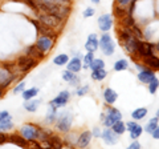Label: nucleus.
Listing matches in <instances>:
<instances>
[{"mask_svg":"<svg viewBox=\"0 0 159 149\" xmlns=\"http://www.w3.org/2000/svg\"><path fill=\"white\" fill-rule=\"evenodd\" d=\"M56 129L58 132H62V133H68L72 128V124H73V115L70 112H61L57 115L56 121Z\"/></svg>","mask_w":159,"mask_h":149,"instance_id":"nucleus-1","label":"nucleus"},{"mask_svg":"<svg viewBox=\"0 0 159 149\" xmlns=\"http://www.w3.org/2000/svg\"><path fill=\"white\" fill-rule=\"evenodd\" d=\"M36 16L40 23L49 28H52V29H57L64 23V20H61L60 17L54 16V15H51V13H47V12H36Z\"/></svg>","mask_w":159,"mask_h":149,"instance_id":"nucleus-2","label":"nucleus"},{"mask_svg":"<svg viewBox=\"0 0 159 149\" xmlns=\"http://www.w3.org/2000/svg\"><path fill=\"white\" fill-rule=\"evenodd\" d=\"M40 129H41V127L34 125V124H25V125L20 128V135L25 138L28 142H33L39 140Z\"/></svg>","mask_w":159,"mask_h":149,"instance_id":"nucleus-3","label":"nucleus"},{"mask_svg":"<svg viewBox=\"0 0 159 149\" xmlns=\"http://www.w3.org/2000/svg\"><path fill=\"white\" fill-rule=\"evenodd\" d=\"M39 60H36V59H33L31 56H28V55H21V56L17 57L16 60V68H19V71L21 73H27L29 72L32 68H34L37 65Z\"/></svg>","mask_w":159,"mask_h":149,"instance_id":"nucleus-4","label":"nucleus"},{"mask_svg":"<svg viewBox=\"0 0 159 149\" xmlns=\"http://www.w3.org/2000/svg\"><path fill=\"white\" fill-rule=\"evenodd\" d=\"M103 113H105V115H103L102 124L106 128H111V125L114 123H117L118 120H121V118H122V113L119 112L117 108H114V107H107L106 111Z\"/></svg>","mask_w":159,"mask_h":149,"instance_id":"nucleus-5","label":"nucleus"},{"mask_svg":"<svg viewBox=\"0 0 159 149\" xmlns=\"http://www.w3.org/2000/svg\"><path fill=\"white\" fill-rule=\"evenodd\" d=\"M98 47H101V51L103 52V55H106V56H111L116 51V43L113 41V39L110 35H107L106 32L101 35V39H98Z\"/></svg>","mask_w":159,"mask_h":149,"instance_id":"nucleus-6","label":"nucleus"},{"mask_svg":"<svg viewBox=\"0 0 159 149\" xmlns=\"http://www.w3.org/2000/svg\"><path fill=\"white\" fill-rule=\"evenodd\" d=\"M34 46L39 51H41L43 53H48L52 51V48L54 46V39L51 37V36H45V35H40L37 37L36 43H34Z\"/></svg>","mask_w":159,"mask_h":149,"instance_id":"nucleus-7","label":"nucleus"},{"mask_svg":"<svg viewBox=\"0 0 159 149\" xmlns=\"http://www.w3.org/2000/svg\"><path fill=\"white\" fill-rule=\"evenodd\" d=\"M16 79H17V76L15 72L8 71V69L3 68V67L0 68V87L3 89H7Z\"/></svg>","mask_w":159,"mask_h":149,"instance_id":"nucleus-8","label":"nucleus"},{"mask_svg":"<svg viewBox=\"0 0 159 149\" xmlns=\"http://www.w3.org/2000/svg\"><path fill=\"white\" fill-rule=\"evenodd\" d=\"M69 100H70V92L69 91H61L56 97L53 99V100L49 101V105H52V107L58 109V108L65 107L69 103Z\"/></svg>","mask_w":159,"mask_h":149,"instance_id":"nucleus-9","label":"nucleus"},{"mask_svg":"<svg viewBox=\"0 0 159 149\" xmlns=\"http://www.w3.org/2000/svg\"><path fill=\"white\" fill-rule=\"evenodd\" d=\"M154 51H155V46L154 44H150V43H145L142 40H139L138 43V48H137V55L139 57H148V56H152Z\"/></svg>","mask_w":159,"mask_h":149,"instance_id":"nucleus-10","label":"nucleus"},{"mask_svg":"<svg viewBox=\"0 0 159 149\" xmlns=\"http://www.w3.org/2000/svg\"><path fill=\"white\" fill-rule=\"evenodd\" d=\"M31 23L33 24L34 27H36L37 32H39L40 35L51 36V37H53V39L57 37V33H58V32L56 31V29H52V28H49V27H47V26H44V24H41L39 20H36V19H31Z\"/></svg>","mask_w":159,"mask_h":149,"instance_id":"nucleus-11","label":"nucleus"},{"mask_svg":"<svg viewBox=\"0 0 159 149\" xmlns=\"http://www.w3.org/2000/svg\"><path fill=\"white\" fill-rule=\"evenodd\" d=\"M139 40H141V39L135 37L134 35H130V36H129L126 40L122 43V46H123V48L126 49V52H127L129 55L134 56V55H137V48H138Z\"/></svg>","mask_w":159,"mask_h":149,"instance_id":"nucleus-12","label":"nucleus"},{"mask_svg":"<svg viewBox=\"0 0 159 149\" xmlns=\"http://www.w3.org/2000/svg\"><path fill=\"white\" fill-rule=\"evenodd\" d=\"M125 124H126V131L130 132V138H131V140H137V138L142 135L143 128H142V125H139L135 120L127 121Z\"/></svg>","mask_w":159,"mask_h":149,"instance_id":"nucleus-13","label":"nucleus"},{"mask_svg":"<svg viewBox=\"0 0 159 149\" xmlns=\"http://www.w3.org/2000/svg\"><path fill=\"white\" fill-rule=\"evenodd\" d=\"M113 27V17L109 13H103L98 17V28L101 32H109Z\"/></svg>","mask_w":159,"mask_h":149,"instance_id":"nucleus-14","label":"nucleus"},{"mask_svg":"<svg viewBox=\"0 0 159 149\" xmlns=\"http://www.w3.org/2000/svg\"><path fill=\"white\" fill-rule=\"evenodd\" d=\"M101 137L103 138V141H105L107 145H116V144L118 142V137H119V135H117V133L114 132L111 128H106L105 131L102 132Z\"/></svg>","mask_w":159,"mask_h":149,"instance_id":"nucleus-15","label":"nucleus"},{"mask_svg":"<svg viewBox=\"0 0 159 149\" xmlns=\"http://www.w3.org/2000/svg\"><path fill=\"white\" fill-rule=\"evenodd\" d=\"M93 138V135L90 131H84L80 133V136H77V140H76V145L80 148H86L89 144H90Z\"/></svg>","mask_w":159,"mask_h":149,"instance_id":"nucleus-16","label":"nucleus"},{"mask_svg":"<svg viewBox=\"0 0 159 149\" xmlns=\"http://www.w3.org/2000/svg\"><path fill=\"white\" fill-rule=\"evenodd\" d=\"M154 77H155V71L151 68H145L138 73V80L143 84H148Z\"/></svg>","mask_w":159,"mask_h":149,"instance_id":"nucleus-17","label":"nucleus"},{"mask_svg":"<svg viewBox=\"0 0 159 149\" xmlns=\"http://www.w3.org/2000/svg\"><path fill=\"white\" fill-rule=\"evenodd\" d=\"M66 69L72 71L74 73L80 72L82 69V60H81V56H74L73 59H70L68 63H66Z\"/></svg>","mask_w":159,"mask_h":149,"instance_id":"nucleus-18","label":"nucleus"},{"mask_svg":"<svg viewBox=\"0 0 159 149\" xmlns=\"http://www.w3.org/2000/svg\"><path fill=\"white\" fill-rule=\"evenodd\" d=\"M8 142L11 144H15V145H17L20 148H27L28 147V141L24 138L21 135H17V133H12V135H8Z\"/></svg>","mask_w":159,"mask_h":149,"instance_id":"nucleus-19","label":"nucleus"},{"mask_svg":"<svg viewBox=\"0 0 159 149\" xmlns=\"http://www.w3.org/2000/svg\"><path fill=\"white\" fill-rule=\"evenodd\" d=\"M98 37H97V35L96 33H92V35H89L88 39H86V43H85V49L88 52H96L97 51V48H98Z\"/></svg>","mask_w":159,"mask_h":149,"instance_id":"nucleus-20","label":"nucleus"},{"mask_svg":"<svg viewBox=\"0 0 159 149\" xmlns=\"http://www.w3.org/2000/svg\"><path fill=\"white\" fill-rule=\"evenodd\" d=\"M117 99H118V93L114 91V89L106 88L105 91H103V100H105L107 105H113V104L117 101Z\"/></svg>","mask_w":159,"mask_h":149,"instance_id":"nucleus-21","label":"nucleus"},{"mask_svg":"<svg viewBox=\"0 0 159 149\" xmlns=\"http://www.w3.org/2000/svg\"><path fill=\"white\" fill-rule=\"evenodd\" d=\"M24 53L28 55V56H31L33 59H36V60H43L44 57H45V53H43L41 51H39V49L36 48V46H29L25 48V51H24Z\"/></svg>","mask_w":159,"mask_h":149,"instance_id":"nucleus-22","label":"nucleus"},{"mask_svg":"<svg viewBox=\"0 0 159 149\" xmlns=\"http://www.w3.org/2000/svg\"><path fill=\"white\" fill-rule=\"evenodd\" d=\"M62 80H65L68 83H70L72 85H77V84H80V79L78 76L74 72L69 71V69H65V71L62 72Z\"/></svg>","mask_w":159,"mask_h":149,"instance_id":"nucleus-23","label":"nucleus"},{"mask_svg":"<svg viewBox=\"0 0 159 149\" xmlns=\"http://www.w3.org/2000/svg\"><path fill=\"white\" fill-rule=\"evenodd\" d=\"M143 61H145L147 68H151L154 71H159V57L155 56V55L148 57H143Z\"/></svg>","mask_w":159,"mask_h":149,"instance_id":"nucleus-24","label":"nucleus"},{"mask_svg":"<svg viewBox=\"0 0 159 149\" xmlns=\"http://www.w3.org/2000/svg\"><path fill=\"white\" fill-rule=\"evenodd\" d=\"M40 104H41V100H36V99H31V100H25L24 103V109L28 112H36Z\"/></svg>","mask_w":159,"mask_h":149,"instance_id":"nucleus-25","label":"nucleus"},{"mask_svg":"<svg viewBox=\"0 0 159 149\" xmlns=\"http://www.w3.org/2000/svg\"><path fill=\"white\" fill-rule=\"evenodd\" d=\"M57 115H58V109L54 108V107H52V105H49L47 117H45V123H47V124H53L54 121H56Z\"/></svg>","mask_w":159,"mask_h":149,"instance_id":"nucleus-26","label":"nucleus"},{"mask_svg":"<svg viewBox=\"0 0 159 149\" xmlns=\"http://www.w3.org/2000/svg\"><path fill=\"white\" fill-rule=\"evenodd\" d=\"M107 76V72L105 71V68H99V69H94L92 71V79L96 81H102L105 80Z\"/></svg>","mask_w":159,"mask_h":149,"instance_id":"nucleus-27","label":"nucleus"},{"mask_svg":"<svg viewBox=\"0 0 159 149\" xmlns=\"http://www.w3.org/2000/svg\"><path fill=\"white\" fill-rule=\"evenodd\" d=\"M37 93H39V88L32 87V88L24 89V91L21 92V95H23L24 100H31V99H34V97L37 96Z\"/></svg>","mask_w":159,"mask_h":149,"instance_id":"nucleus-28","label":"nucleus"},{"mask_svg":"<svg viewBox=\"0 0 159 149\" xmlns=\"http://www.w3.org/2000/svg\"><path fill=\"white\" fill-rule=\"evenodd\" d=\"M147 116V108H137V109H134L133 113H131V117H133V120H142V118H145Z\"/></svg>","mask_w":159,"mask_h":149,"instance_id":"nucleus-29","label":"nucleus"},{"mask_svg":"<svg viewBox=\"0 0 159 149\" xmlns=\"http://www.w3.org/2000/svg\"><path fill=\"white\" fill-rule=\"evenodd\" d=\"M111 129L117 133V135L121 136V135H123V133L126 132V124L123 123V121H122V118H121V120H118L117 123H114V124H113V125H111Z\"/></svg>","mask_w":159,"mask_h":149,"instance_id":"nucleus-30","label":"nucleus"},{"mask_svg":"<svg viewBox=\"0 0 159 149\" xmlns=\"http://www.w3.org/2000/svg\"><path fill=\"white\" fill-rule=\"evenodd\" d=\"M15 128L13 125V123H12V118H7V120H3V121H0V132H11L12 129Z\"/></svg>","mask_w":159,"mask_h":149,"instance_id":"nucleus-31","label":"nucleus"},{"mask_svg":"<svg viewBox=\"0 0 159 149\" xmlns=\"http://www.w3.org/2000/svg\"><path fill=\"white\" fill-rule=\"evenodd\" d=\"M69 61V56L66 53H58L56 57L53 59V64L61 67V65H66V63Z\"/></svg>","mask_w":159,"mask_h":149,"instance_id":"nucleus-32","label":"nucleus"},{"mask_svg":"<svg viewBox=\"0 0 159 149\" xmlns=\"http://www.w3.org/2000/svg\"><path fill=\"white\" fill-rule=\"evenodd\" d=\"M127 68H129V61L126 59H119V60L114 63V71H117V72L126 71Z\"/></svg>","mask_w":159,"mask_h":149,"instance_id":"nucleus-33","label":"nucleus"},{"mask_svg":"<svg viewBox=\"0 0 159 149\" xmlns=\"http://www.w3.org/2000/svg\"><path fill=\"white\" fill-rule=\"evenodd\" d=\"M159 125V118L158 117H152L151 120H148V123L146 124V127H145V132L146 133H152V131L155 129Z\"/></svg>","mask_w":159,"mask_h":149,"instance_id":"nucleus-34","label":"nucleus"},{"mask_svg":"<svg viewBox=\"0 0 159 149\" xmlns=\"http://www.w3.org/2000/svg\"><path fill=\"white\" fill-rule=\"evenodd\" d=\"M113 13H114V16H116V17L123 19V17H125L126 15H127V9H126L125 7H121V6H118V4H116V6H114Z\"/></svg>","mask_w":159,"mask_h":149,"instance_id":"nucleus-35","label":"nucleus"},{"mask_svg":"<svg viewBox=\"0 0 159 149\" xmlns=\"http://www.w3.org/2000/svg\"><path fill=\"white\" fill-rule=\"evenodd\" d=\"M76 140H77V136L74 135V133H69L68 132V135L62 138V142H64V145L73 147V145H76Z\"/></svg>","mask_w":159,"mask_h":149,"instance_id":"nucleus-36","label":"nucleus"},{"mask_svg":"<svg viewBox=\"0 0 159 149\" xmlns=\"http://www.w3.org/2000/svg\"><path fill=\"white\" fill-rule=\"evenodd\" d=\"M158 88H159V80L157 77H154L152 80L148 83V92H150L151 95H155L157 91H158Z\"/></svg>","mask_w":159,"mask_h":149,"instance_id":"nucleus-37","label":"nucleus"},{"mask_svg":"<svg viewBox=\"0 0 159 149\" xmlns=\"http://www.w3.org/2000/svg\"><path fill=\"white\" fill-rule=\"evenodd\" d=\"M89 68L94 71V69H99V68H105V61L102 60V59H94V60L90 63V65Z\"/></svg>","mask_w":159,"mask_h":149,"instance_id":"nucleus-38","label":"nucleus"},{"mask_svg":"<svg viewBox=\"0 0 159 149\" xmlns=\"http://www.w3.org/2000/svg\"><path fill=\"white\" fill-rule=\"evenodd\" d=\"M94 60V52H88L85 55V57H84V61H82V68H89V65H90V63Z\"/></svg>","mask_w":159,"mask_h":149,"instance_id":"nucleus-39","label":"nucleus"},{"mask_svg":"<svg viewBox=\"0 0 159 149\" xmlns=\"http://www.w3.org/2000/svg\"><path fill=\"white\" fill-rule=\"evenodd\" d=\"M122 20V24L123 27H133L134 24H135V20H134V16H131V15H126L123 19H121Z\"/></svg>","mask_w":159,"mask_h":149,"instance_id":"nucleus-40","label":"nucleus"},{"mask_svg":"<svg viewBox=\"0 0 159 149\" xmlns=\"http://www.w3.org/2000/svg\"><path fill=\"white\" fill-rule=\"evenodd\" d=\"M90 91V88H89V85H84V87H78L76 89V95L80 97V96H85L86 93Z\"/></svg>","mask_w":159,"mask_h":149,"instance_id":"nucleus-41","label":"nucleus"},{"mask_svg":"<svg viewBox=\"0 0 159 149\" xmlns=\"http://www.w3.org/2000/svg\"><path fill=\"white\" fill-rule=\"evenodd\" d=\"M24 89H25V83L20 81V83H17L16 85H15V88L12 89V91H13V93H21Z\"/></svg>","mask_w":159,"mask_h":149,"instance_id":"nucleus-42","label":"nucleus"},{"mask_svg":"<svg viewBox=\"0 0 159 149\" xmlns=\"http://www.w3.org/2000/svg\"><path fill=\"white\" fill-rule=\"evenodd\" d=\"M131 28V32H133V35L135 37H138V39H141L142 37V31H141V28H139L137 24H134L133 27H130Z\"/></svg>","mask_w":159,"mask_h":149,"instance_id":"nucleus-43","label":"nucleus"},{"mask_svg":"<svg viewBox=\"0 0 159 149\" xmlns=\"http://www.w3.org/2000/svg\"><path fill=\"white\" fill-rule=\"evenodd\" d=\"M94 13H96V9L89 7V8H86L85 11H84L82 15H84V17H92V16H94Z\"/></svg>","mask_w":159,"mask_h":149,"instance_id":"nucleus-44","label":"nucleus"},{"mask_svg":"<svg viewBox=\"0 0 159 149\" xmlns=\"http://www.w3.org/2000/svg\"><path fill=\"white\" fill-rule=\"evenodd\" d=\"M7 118H12L11 113H9L8 111H0V121L7 120Z\"/></svg>","mask_w":159,"mask_h":149,"instance_id":"nucleus-45","label":"nucleus"},{"mask_svg":"<svg viewBox=\"0 0 159 149\" xmlns=\"http://www.w3.org/2000/svg\"><path fill=\"white\" fill-rule=\"evenodd\" d=\"M7 141H8V135L6 132H0V145L6 144Z\"/></svg>","mask_w":159,"mask_h":149,"instance_id":"nucleus-46","label":"nucleus"},{"mask_svg":"<svg viewBox=\"0 0 159 149\" xmlns=\"http://www.w3.org/2000/svg\"><path fill=\"white\" fill-rule=\"evenodd\" d=\"M130 3H131V0H116V4H118V6H121V7H125V8Z\"/></svg>","mask_w":159,"mask_h":149,"instance_id":"nucleus-47","label":"nucleus"},{"mask_svg":"<svg viewBox=\"0 0 159 149\" xmlns=\"http://www.w3.org/2000/svg\"><path fill=\"white\" fill-rule=\"evenodd\" d=\"M129 149H141V144H139L137 140H133V142L129 145Z\"/></svg>","mask_w":159,"mask_h":149,"instance_id":"nucleus-48","label":"nucleus"},{"mask_svg":"<svg viewBox=\"0 0 159 149\" xmlns=\"http://www.w3.org/2000/svg\"><path fill=\"white\" fill-rule=\"evenodd\" d=\"M92 135H93V137H101L102 132L99 131V128H94L93 131H92Z\"/></svg>","mask_w":159,"mask_h":149,"instance_id":"nucleus-49","label":"nucleus"},{"mask_svg":"<svg viewBox=\"0 0 159 149\" xmlns=\"http://www.w3.org/2000/svg\"><path fill=\"white\" fill-rule=\"evenodd\" d=\"M151 135H152V137L155 138V140H159V125H158V127H157L155 129H154Z\"/></svg>","mask_w":159,"mask_h":149,"instance_id":"nucleus-50","label":"nucleus"},{"mask_svg":"<svg viewBox=\"0 0 159 149\" xmlns=\"http://www.w3.org/2000/svg\"><path fill=\"white\" fill-rule=\"evenodd\" d=\"M137 68L139 69V71H142V69H145L146 67H145V65H141V64H137Z\"/></svg>","mask_w":159,"mask_h":149,"instance_id":"nucleus-51","label":"nucleus"},{"mask_svg":"<svg viewBox=\"0 0 159 149\" xmlns=\"http://www.w3.org/2000/svg\"><path fill=\"white\" fill-rule=\"evenodd\" d=\"M3 95H4V89H3L2 87H0V99L3 97Z\"/></svg>","mask_w":159,"mask_h":149,"instance_id":"nucleus-52","label":"nucleus"},{"mask_svg":"<svg viewBox=\"0 0 159 149\" xmlns=\"http://www.w3.org/2000/svg\"><path fill=\"white\" fill-rule=\"evenodd\" d=\"M60 2H61V3H68V4H69V3H70V0H60Z\"/></svg>","mask_w":159,"mask_h":149,"instance_id":"nucleus-53","label":"nucleus"},{"mask_svg":"<svg viewBox=\"0 0 159 149\" xmlns=\"http://www.w3.org/2000/svg\"><path fill=\"white\" fill-rule=\"evenodd\" d=\"M92 2H93L94 4H98V3H99V0H92Z\"/></svg>","mask_w":159,"mask_h":149,"instance_id":"nucleus-54","label":"nucleus"},{"mask_svg":"<svg viewBox=\"0 0 159 149\" xmlns=\"http://www.w3.org/2000/svg\"><path fill=\"white\" fill-rule=\"evenodd\" d=\"M157 117L159 118V109H158V111H157Z\"/></svg>","mask_w":159,"mask_h":149,"instance_id":"nucleus-55","label":"nucleus"}]
</instances>
